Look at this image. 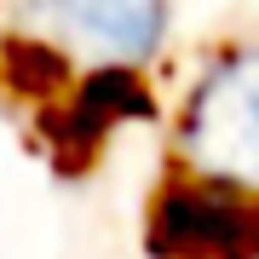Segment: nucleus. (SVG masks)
Instances as JSON below:
<instances>
[{
  "label": "nucleus",
  "instance_id": "f257e3e1",
  "mask_svg": "<svg viewBox=\"0 0 259 259\" xmlns=\"http://www.w3.org/2000/svg\"><path fill=\"white\" fill-rule=\"evenodd\" d=\"M179 161L190 179L259 196V47H236L213 64L179 121Z\"/></svg>",
  "mask_w": 259,
  "mask_h": 259
},
{
  "label": "nucleus",
  "instance_id": "f03ea898",
  "mask_svg": "<svg viewBox=\"0 0 259 259\" xmlns=\"http://www.w3.org/2000/svg\"><path fill=\"white\" fill-rule=\"evenodd\" d=\"M23 40L87 69H144L167 40V0H12Z\"/></svg>",
  "mask_w": 259,
  "mask_h": 259
},
{
  "label": "nucleus",
  "instance_id": "7ed1b4c3",
  "mask_svg": "<svg viewBox=\"0 0 259 259\" xmlns=\"http://www.w3.org/2000/svg\"><path fill=\"white\" fill-rule=\"evenodd\" d=\"M156 236L179 253H253L259 248V196L207 185V179H190V185L161 190L156 202Z\"/></svg>",
  "mask_w": 259,
  "mask_h": 259
}]
</instances>
